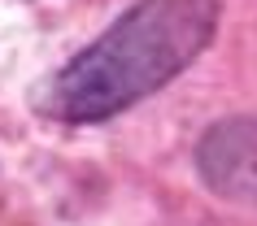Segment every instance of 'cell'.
<instances>
[{
    "label": "cell",
    "mask_w": 257,
    "mask_h": 226,
    "mask_svg": "<svg viewBox=\"0 0 257 226\" xmlns=\"http://www.w3.org/2000/svg\"><path fill=\"white\" fill-rule=\"evenodd\" d=\"M201 170L214 191L257 204V122L214 126L201 144Z\"/></svg>",
    "instance_id": "cell-2"
},
{
    "label": "cell",
    "mask_w": 257,
    "mask_h": 226,
    "mask_svg": "<svg viewBox=\"0 0 257 226\" xmlns=\"http://www.w3.org/2000/svg\"><path fill=\"white\" fill-rule=\"evenodd\" d=\"M218 14V0H140L48 83L44 109L61 122H105L140 105L205 53Z\"/></svg>",
    "instance_id": "cell-1"
}]
</instances>
